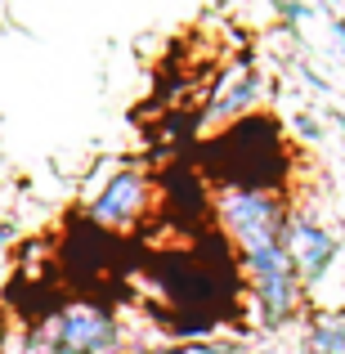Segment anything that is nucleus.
I'll return each instance as SVG.
<instances>
[{"label": "nucleus", "instance_id": "1a4fd4ad", "mask_svg": "<svg viewBox=\"0 0 345 354\" xmlns=\"http://www.w3.org/2000/svg\"><path fill=\"white\" fill-rule=\"evenodd\" d=\"M247 354H287V350L278 346V341H265V337H260V341H251V346H247Z\"/></svg>", "mask_w": 345, "mask_h": 354}, {"label": "nucleus", "instance_id": "f03ea898", "mask_svg": "<svg viewBox=\"0 0 345 354\" xmlns=\"http://www.w3.org/2000/svg\"><path fill=\"white\" fill-rule=\"evenodd\" d=\"M287 211H292V202H287L274 184L229 180V184H220L216 198H211V216H216L220 234L233 242L238 256L251 251V247H265V242H283Z\"/></svg>", "mask_w": 345, "mask_h": 354}, {"label": "nucleus", "instance_id": "6e6552de", "mask_svg": "<svg viewBox=\"0 0 345 354\" xmlns=\"http://www.w3.org/2000/svg\"><path fill=\"white\" fill-rule=\"evenodd\" d=\"M18 242V229H14V220H0V256H5L9 247Z\"/></svg>", "mask_w": 345, "mask_h": 354}, {"label": "nucleus", "instance_id": "f257e3e1", "mask_svg": "<svg viewBox=\"0 0 345 354\" xmlns=\"http://www.w3.org/2000/svg\"><path fill=\"white\" fill-rule=\"evenodd\" d=\"M14 354H135L130 328L99 301H68L36 328H23Z\"/></svg>", "mask_w": 345, "mask_h": 354}, {"label": "nucleus", "instance_id": "20e7f679", "mask_svg": "<svg viewBox=\"0 0 345 354\" xmlns=\"http://www.w3.org/2000/svg\"><path fill=\"white\" fill-rule=\"evenodd\" d=\"M265 99H269L265 68L251 63V59L229 63V68H220L216 81H211V95H207V104H202V130L238 126V121L256 117L260 108H265Z\"/></svg>", "mask_w": 345, "mask_h": 354}, {"label": "nucleus", "instance_id": "9b49d317", "mask_svg": "<svg viewBox=\"0 0 345 354\" xmlns=\"http://www.w3.org/2000/svg\"><path fill=\"white\" fill-rule=\"evenodd\" d=\"M323 5H345V0H323Z\"/></svg>", "mask_w": 345, "mask_h": 354}, {"label": "nucleus", "instance_id": "39448f33", "mask_svg": "<svg viewBox=\"0 0 345 354\" xmlns=\"http://www.w3.org/2000/svg\"><path fill=\"white\" fill-rule=\"evenodd\" d=\"M283 251H287V260H292V269H296V278H301V287L310 292V287L319 283V278L328 274L332 265H337L341 238L332 234V229L323 225L314 211L292 207V211H287V225H283Z\"/></svg>", "mask_w": 345, "mask_h": 354}, {"label": "nucleus", "instance_id": "423d86ee", "mask_svg": "<svg viewBox=\"0 0 345 354\" xmlns=\"http://www.w3.org/2000/svg\"><path fill=\"white\" fill-rule=\"evenodd\" d=\"M301 354H345V314L319 310L301 319Z\"/></svg>", "mask_w": 345, "mask_h": 354}, {"label": "nucleus", "instance_id": "0eeeda50", "mask_svg": "<svg viewBox=\"0 0 345 354\" xmlns=\"http://www.w3.org/2000/svg\"><path fill=\"white\" fill-rule=\"evenodd\" d=\"M247 337H180L157 346L153 354H247Z\"/></svg>", "mask_w": 345, "mask_h": 354}, {"label": "nucleus", "instance_id": "7ed1b4c3", "mask_svg": "<svg viewBox=\"0 0 345 354\" xmlns=\"http://www.w3.org/2000/svg\"><path fill=\"white\" fill-rule=\"evenodd\" d=\"M153 207V180L139 166H117L99 180V189L86 198V220L108 234H130Z\"/></svg>", "mask_w": 345, "mask_h": 354}, {"label": "nucleus", "instance_id": "9d476101", "mask_svg": "<svg viewBox=\"0 0 345 354\" xmlns=\"http://www.w3.org/2000/svg\"><path fill=\"white\" fill-rule=\"evenodd\" d=\"M328 23H332V36H337V45H341V54H345V14H332Z\"/></svg>", "mask_w": 345, "mask_h": 354}]
</instances>
